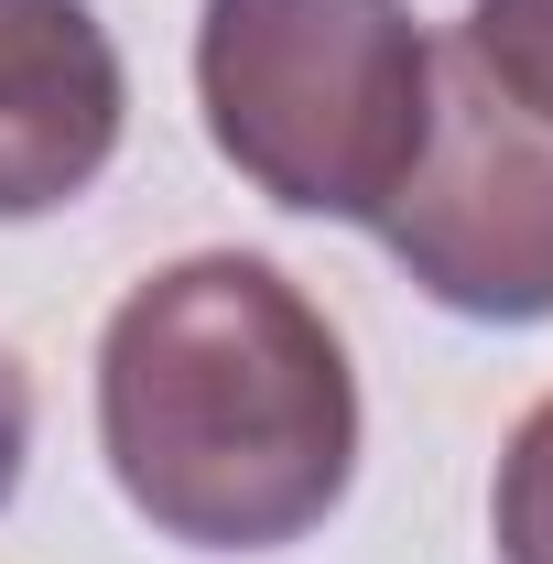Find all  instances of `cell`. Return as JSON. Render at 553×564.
Masks as SVG:
<instances>
[{"instance_id":"cell-1","label":"cell","mask_w":553,"mask_h":564,"mask_svg":"<svg viewBox=\"0 0 553 564\" xmlns=\"http://www.w3.org/2000/svg\"><path fill=\"white\" fill-rule=\"evenodd\" d=\"M98 456L163 543L282 554L358 478V369L293 272L196 250L131 282L98 337Z\"/></svg>"},{"instance_id":"cell-5","label":"cell","mask_w":553,"mask_h":564,"mask_svg":"<svg viewBox=\"0 0 553 564\" xmlns=\"http://www.w3.org/2000/svg\"><path fill=\"white\" fill-rule=\"evenodd\" d=\"M456 44L478 55L499 98H521L532 120H553V0H467Z\"/></svg>"},{"instance_id":"cell-6","label":"cell","mask_w":553,"mask_h":564,"mask_svg":"<svg viewBox=\"0 0 553 564\" xmlns=\"http://www.w3.org/2000/svg\"><path fill=\"white\" fill-rule=\"evenodd\" d=\"M488 543H499V564H553V402H532V413H521V434L499 445Z\"/></svg>"},{"instance_id":"cell-4","label":"cell","mask_w":553,"mask_h":564,"mask_svg":"<svg viewBox=\"0 0 553 564\" xmlns=\"http://www.w3.org/2000/svg\"><path fill=\"white\" fill-rule=\"evenodd\" d=\"M131 120L120 44L87 0H0V228L76 207Z\"/></svg>"},{"instance_id":"cell-3","label":"cell","mask_w":553,"mask_h":564,"mask_svg":"<svg viewBox=\"0 0 553 564\" xmlns=\"http://www.w3.org/2000/svg\"><path fill=\"white\" fill-rule=\"evenodd\" d=\"M380 239L423 304H445L467 326L553 315V120L499 98L456 33L434 44V131H423V163L391 196Z\"/></svg>"},{"instance_id":"cell-2","label":"cell","mask_w":553,"mask_h":564,"mask_svg":"<svg viewBox=\"0 0 553 564\" xmlns=\"http://www.w3.org/2000/svg\"><path fill=\"white\" fill-rule=\"evenodd\" d=\"M196 109L250 196L380 228L434 131V33L413 0H207Z\"/></svg>"}]
</instances>
